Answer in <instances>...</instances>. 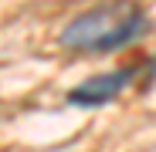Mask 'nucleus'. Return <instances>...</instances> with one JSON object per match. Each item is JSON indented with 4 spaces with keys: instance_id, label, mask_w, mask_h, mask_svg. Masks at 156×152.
<instances>
[{
    "instance_id": "obj_1",
    "label": "nucleus",
    "mask_w": 156,
    "mask_h": 152,
    "mask_svg": "<svg viewBox=\"0 0 156 152\" xmlns=\"http://www.w3.org/2000/svg\"><path fill=\"white\" fill-rule=\"evenodd\" d=\"M146 27V14L133 0H105L78 14L61 31V47L78 54H105L136 41Z\"/></svg>"
},
{
    "instance_id": "obj_2",
    "label": "nucleus",
    "mask_w": 156,
    "mask_h": 152,
    "mask_svg": "<svg viewBox=\"0 0 156 152\" xmlns=\"http://www.w3.org/2000/svg\"><path fill=\"white\" fill-rule=\"evenodd\" d=\"M136 78V68H119V71H105V74H95V78L75 85L68 91L71 105H82V108H95V105H109L112 98H119L129 81Z\"/></svg>"
},
{
    "instance_id": "obj_3",
    "label": "nucleus",
    "mask_w": 156,
    "mask_h": 152,
    "mask_svg": "<svg viewBox=\"0 0 156 152\" xmlns=\"http://www.w3.org/2000/svg\"><path fill=\"white\" fill-rule=\"evenodd\" d=\"M153 78H156V58H153Z\"/></svg>"
}]
</instances>
